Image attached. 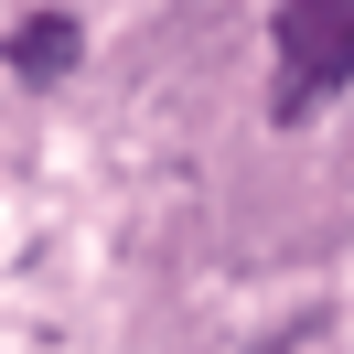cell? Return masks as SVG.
<instances>
[{
  "label": "cell",
  "instance_id": "obj_1",
  "mask_svg": "<svg viewBox=\"0 0 354 354\" xmlns=\"http://www.w3.org/2000/svg\"><path fill=\"white\" fill-rule=\"evenodd\" d=\"M344 86H354V0H279V86H268V108L311 118Z\"/></svg>",
  "mask_w": 354,
  "mask_h": 354
},
{
  "label": "cell",
  "instance_id": "obj_2",
  "mask_svg": "<svg viewBox=\"0 0 354 354\" xmlns=\"http://www.w3.org/2000/svg\"><path fill=\"white\" fill-rule=\"evenodd\" d=\"M86 54V32H75V11H32L22 32H11V75H32V86H54V75Z\"/></svg>",
  "mask_w": 354,
  "mask_h": 354
}]
</instances>
